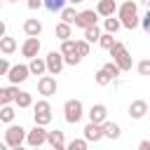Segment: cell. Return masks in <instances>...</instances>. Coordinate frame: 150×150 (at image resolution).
Returning <instances> with one entry per match:
<instances>
[{"label":"cell","mask_w":150,"mask_h":150,"mask_svg":"<svg viewBox=\"0 0 150 150\" xmlns=\"http://www.w3.org/2000/svg\"><path fill=\"white\" fill-rule=\"evenodd\" d=\"M23 33L26 35H40L42 33V23L38 19H26L23 21Z\"/></svg>","instance_id":"obj_21"},{"label":"cell","mask_w":150,"mask_h":150,"mask_svg":"<svg viewBox=\"0 0 150 150\" xmlns=\"http://www.w3.org/2000/svg\"><path fill=\"white\" fill-rule=\"evenodd\" d=\"M45 61H47V73H49V75H59V73L63 70V66H66L61 52H49Z\"/></svg>","instance_id":"obj_9"},{"label":"cell","mask_w":150,"mask_h":150,"mask_svg":"<svg viewBox=\"0 0 150 150\" xmlns=\"http://www.w3.org/2000/svg\"><path fill=\"white\" fill-rule=\"evenodd\" d=\"M45 7V0H28V9H40Z\"/></svg>","instance_id":"obj_38"},{"label":"cell","mask_w":150,"mask_h":150,"mask_svg":"<svg viewBox=\"0 0 150 150\" xmlns=\"http://www.w3.org/2000/svg\"><path fill=\"white\" fill-rule=\"evenodd\" d=\"M94 80H96V84H98V87H105V84H110V82H112V77H110V75H108L103 68L94 73Z\"/></svg>","instance_id":"obj_27"},{"label":"cell","mask_w":150,"mask_h":150,"mask_svg":"<svg viewBox=\"0 0 150 150\" xmlns=\"http://www.w3.org/2000/svg\"><path fill=\"white\" fill-rule=\"evenodd\" d=\"M14 115H16V110L12 108V103L0 105V120H2V124H12L14 122Z\"/></svg>","instance_id":"obj_23"},{"label":"cell","mask_w":150,"mask_h":150,"mask_svg":"<svg viewBox=\"0 0 150 150\" xmlns=\"http://www.w3.org/2000/svg\"><path fill=\"white\" fill-rule=\"evenodd\" d=\"M59 52H61L63 56L75 54V52H77V49H75V40H70V38H68V40H61V49H59Z\"/></svg>","instance_id":"obj_30"},{"label":"cell","mask_w":150,"mask_h":150,"mask_svg":"<svg viewBox=\"0 0 150 150\" xmlns=\"http://www.w3.org/2000/svg\"><path fill=\"white\" fill-rule=\"evenodd\" d=\"M2 35H7V26H5V21H0V38Z\"/></svg>","instance_id":"obj_41"},{"label":"cell","mask_w":150,"mask_h":150,"mask_svg":"<svg viewBox=\"0 0 150 150\" xmlns=\"http://www.w3.org/2000/svg\"><path fill=\"white\" fill-rule=\"evenodd\" d=\"M26 129L21 127V124H9L7 129H5V143L9 145V148H21L23 143H26Z\"/></svg>","instance_id":"obj_4"},{"label":"cell","mask_w":150,"mask_h":150,"mask_svg":"<svg viewBox=\"0 0 150 150\" xmlns=\"http://www.w3.org/2000/svg\"><path fill=\"white\" fill-rule=\"evenodd\" d=\"M54 35H56L59 40H68V38H73V23H66V21L56 23V28H54Z\"/></svg>","instance_id":"obj_18"},{"label":"cell","mask_w":150,"mask_h":150,"mask_svg":"<svg viewBox=\"0 0 150 150\" xmlns=\"http://www.w3.org/2000/svg\"><path fill=\"white\" fill-rule=\"evenodd\" d=\"M45 7L49 12H61L66 7V0H45Z\"/></svg>","instance_id":"obj_32"},{"label":"cell","mask_w":150,"mask_h":150,"mask_svg":"<svg viewBox=\"0 0 150 150\" xmlns=\"http://www.w3.org/2000/svg\"><path fill=\"white\" fill-rule=\"evenodd\" d=\"M63 61H66L68 66H77V63L82 61V56H80V54L75 52V54H68V56H63Z\"/></svg>","instance_id":"obj_36"},{"label":"cell","mask_w":150,"mask_h":150,"mask_svg":"<svg viewBox=\"0 0 150 150\" xmlns=\"http://www.w3.org/2000/svg\"><path fill=\"white\" fill-rule=\"evenodd\" d=\"M87 143H89L87 138H73V141L68 143V148H70V150H87Z\"/></svg>","instance_id":"obj_34"},{"label":"cell","mask_w":150,"mask_h":150,"mask_svg":"<svg viewBox=\"0 0 150 150\" xmlns=\"http://www.w3.org/2000/svg\"><path fill=\"white\" fill-rule=\"evenodd\" d=\"M5 145H7V143H0V150H5Z\"/></svg>","instance_id":"obj_43"},{"label":"cell","mask_w":150,"mask_h":150,"mask_svg":"<svg viewBox=\"0 0 150 150\" xmlns=\"http://www.w3.org/2000/svg\"><path fill=\"white\" fill-rule=\"evenodd\" d=\"M33 120H35V124L47 127V124L52 122V105H49L47 101H38V103L33 105Z\"/></svg>","instance_id":"obj_5"},{"label":"cell","mask_w":150,"mask_h":150,"mask_svg":"<svg viewBox=\"0 0 150 150\" xmlns=\"http://www.w3.org/2000/svg\"><path fill=\"white\" fill-rule=\"evenodd\" d=\"M47 143H49L54 150H63V148H66L63 131H59V129H54V131H47Z\"/></svg>","instance_id":"obj_16"},{"label":"cell","mask_w":150,"mask_h":150,"mask_svg":"<svg viewBox=\"0 0 150 150\" xmlns=\"http://www.w3.org/2000/svg\"><path fill=\"white\" fill-rule=\"evenodd\" d=\"M38 91L42 96H54L56 94V77L54 75H42L38 80Z\"/></svg>","instance_id":"obj_10"},{"label":"cell","mask_w":150,"mask_h":150,"mask_svg":"<svg viewBox=\"0 0 150 150\" xmlns=\"http://www.w3.org/2000/svg\"><path fill=\"white\" fill-rule=\"evenodd\" d=\"M28 68H30V75H45V73H47V61L33 56L30 63H28Z\"/></svg>","instance_id":"obj_20"},{"label":"cell","mask_w":150,"mask_h":150,"mask_svg":"<svg viewBox=\"0 0 150 150\" xmlns=\"http://www.w3.org/2000/svg\"><path fill=\"white\" fill-rule=\"evenodd\" d=\"M101 127H103V138L117 141V138L122 136V129H120V124H117V122H108V120H105Z\"/></svg>","instance_id":"obj_15"},{"label":"cell","mask_w":150,"mask_h":150,"mask_svg":"<svg viewBox=\"0 0 150 150\" xmlns=\"http://www.w3.org/2000/svg\"><path fill=\"white\" fill-rule=\"evenodd\" d=\"M103 28H105V33H112V35H115V33L122 28V21H120V19H112V16H105V19H103Z\"/></svg>","instance_id":"obj_25"},{"label":"cell","mask_w":150,"mask_h":150,"mask_svg":"<svg viewBox=\"0 0 150 150\" xmlns=\"http://www.w3.org/2000/svg\"><path fill=\"white\" fill-rule=\"evenodd\" d=\"M115 42H117V40L112 38V33H101V38H98V45H101L103 49H108V52H110V47H112Z\"/></svg>","instance_id":"obj_29"},{"label":"cell","mask_w":150,"mask_h":150,"mask_svg":"<svg viewBox=\"0 0 150 150\" xmlns=\"http://www.w3.org/2000/svg\"><path fill=\"white\" fill-rule=\"evenodd\" d=\"M26 143H28L30 148H40V145H45V143H47V129H45L42 124H35V127L26 134Z\"/></svg>","instance_id":"obj_6"},{"label":"cell","mask_w":150,"mask_h":150,"mask_svg":"<svg viewBox=\"0 0 150 150\" xmlns=\"http://www.w3.org/2000/svg\"><path fill=\"white\" fill-rule=\"evenodd\" d=\"M136 68H138V73H141V75H145V77H148V75H150V59L138 61V66H136Z\"/></svg>","instance_id":"obj_35"},{"label":"cell","mask_w":150,"mask_h":150,"mask_svg":"<svg viewBox=\"0 0 150 150\" xmlns=\"http://www.w3.org/2000/svg\"><path fill=\"white\" fill-rule=\"evenodd\" d=\"M68 2H73V5H80V2H84V0H68Z\"/></svg>","instance_id":"obj_42"},{"label":"cell","mask_w":150,"mask_h":150,"mask_svg":"<svg viewBox=\"0 0 150 150\" xmlns=\"http://www.w3.org/2000/svg\"><path fill=\"white\" fill-rule=\"evenodd\" d=\"M141 2H145V5H148V7H150V0H141Z\"/></svg>","instance_id":"obj_44"},{"label":"cell","mask_w":150,"mask_h":150,"mask_svg":"<svg viewBox=\"0 0 150 150\" xmlns=\"http://www.w3.org/2000/svg\"><path fill=\"white\" fill-rule=\"evenodd\" d=\"M7 2H16V0H7Z\"/></svg>","instance_id":"obj_45"},{"label":"cell","mask_w":150,"mask_h":150,"mask_svg":"<svg viewBox=\"0 0 150 150\" xmlns=\"http://www.w3.org/2000/svg\"><path fill=\"white\" fill-rule=\"evenodd\" d=\"M84 138H87L89 143H98V141L103 138V127L96 124V122H89V124L84 127Z\"/></svg>","instance_id":"obj_12"},{"label":"cell","mask_w":150,"mask_h":150,"mask_svg":"<svg viewBox=\"0 0 150 150\" xmlns=\"http://www.w3.org/2000/svg\"><path fill=\"white\" fill-rule=\"evenodd\" d=\"M110 56H112V61H115V63L120 66V70H122V73L131 70L134 61H131V54L127 52V47H124L122 42H115V45L110 47Z\"/></svg>","instance_id":"obj_2"},{"label":"cell","mask_w":150,"mask_h":150,"mask_svg":"<svg viewBox=\"0 0 150 150\" xmlns=\"http://www.w3.org/2000/svg\"><path fill=\"white\" fill-rule=\"evenodd\" d=\"M0 52H2L5 56L14 54V52H16V40L9 38V35H2V38H0Z\"/></svg>","instance_id":"obj_19"},{"label":"cell","mask_w":150,"mask_h":150,"mask_svg":"<svg viewBox=\"0 0 150 150\" xmlns=\"http://www.w3.org/2000/svg\"><path fill=\"white\" fill-rule=\"evenodd\" d=\"M28 75H30V68H28V66H23V63H16V66H9L7 80H9L12 84H21V82H26V80H28Z\"/></svg>","instance_id":"obj_7"},{"label":"cell","mask_w":150,"mask_h":150,"mask_svg":"<svg viewBox=\"0 0 150 150\" xmlns=\"http://www.w3.org/2000/svg\"><path fill=\"white\" fill-rule=\"evenodd\" d=\"M103 70H105V73H108V75H110L112 80H115V77H117L120 73H122V70H120V66H117L115 61H108V63H103Z\"/></svg>","instance_id":"obj_31"},{"label":"cell","mask_w":150,"mask_h":150,"mask_svg":"<svg viewBox=\"0 0 150 150\" xmlns=\"http://www.w3.org/2000/svg\"><path fill=\"white\" fill-rule=\"evenodd\" d=\"M141 26H143V30L150 35V9H148V12H145V16L141 19Z\"/></svg>","instance_id":"obj_37"},{"label":"cell","mask_w":150,"mask_h":150,"mask_svg":"<svg viewBox=\"0 0 150 150\" xmlns=\"http://www.w3.org/2000/svg\"><path fill=\"white\" fill-rule=\"evenodd\" d=\"M7 73H9V63H7V59L0 56V75H7Z\"/></svg>","instance_id":"obj_39"},{"label":"cell","mask_w":150,"mask_h":150,"mask_svg":"<svg viewBox=\"0 0 150 150\" xmlns=\"http://www.w3.org/2000/svg\"><path fill=\"white\" fill-rule=\"evenodd\" d=\"M138 148H141V150H150V141H141Z\"/></svg>","instance_id":"obj_40"},{"label":"cell","mask_w":150,"mask_h":150,"mask_svg":"<svg viewBox=\"0 0 150 150\" xmlns=\"http://www.w3.org/2000/svg\"><path fill=\"white\" fill-rule=\"evenodd\" d=\"M117 12H120L122 28H127V30H134V28H138V26H141V19H138L136 2H134V0H127V2H122Z\"/></svg>","instance_id":"obj_1"},{"label":"cell","mask_w":150,"mask_h":150,"mask_svg":"<svg viewBox=\"0 0 150 150\" xmlns=\"http://www.w3.org/2000/svg\"><path fill=\"white\" fill-rule=\"evenodd\" d=\"M98 38H101V28H98V26L84 28V40H87V42H98Z\"/></svg>","instance_id":"obj_26"},{"label":"cell","mask_w":150,"mask_h":150,"mask_svg":"<svg viewBox=\"0 0 150 150\" xmlns=\"http://www.w3.org/2000/svg\"><path fill=\"white\" fill-rule=\"evenodd\" d=\"M105 120H108V108H105L103 103H96V105H91V110H89V122L103 124Z\"/></svg>","instance_id":"obj_13"},{"label":"cell","mask_w":150,"mask_h":150,"mask_svg":"<svg viewBox=\"0 0 150 150\" xmlns=\"http://www.w3.org/2000/svg\"><path fill=\"white\" fill-rule=\"evenodd\" d=\"M89 45H91V42H87V40H75L77 54H80V56H89Z\"/></svg>","instance_id":"obj_33"},{"label":"cell","mask_w":150,"mask_h":150,"mask_svg":"<svg viewBox=\"0 0 150 150\" xmlns=\"http://www.w3.org/2000/svg\"><path fill=\"white\" fill-rule=\"evenodd\" d=\"M96 21H98V12H96V9H82V12H77L75 26L84 30V28H89V26H96Z\"/></svg>","instance_id":"obj_8"},{"label":"cell","mask_w":150,"mask_h":150,"mask_svg":"<svg viewBox=\"0 0 150 150\" xmlns=\"http://www.w3.org/2000/svg\"><path fill=\"white\" fill-rule=\"evenodd\" d=\"M0 124H2V120H0Z\"/></svg>","instance_id":"obj_46"},{"label":"cell","mask_w":150,"mask_h":150,"mask_svg":"<svg viewBox=\"0 0 150 150\" xmlns=\"http://www.w3.org/2000/svg\"><path fill=\"white\" fill-rule=\"evenodd\" d=\"M0 105H2V103H0Z\"/></svg>","instance_id":"obj_47"},{"label":"cell","mask_w":150,"mask_h":150,"mask_svg":"<svg viewBox=\"0 0 150 150\" xmlns=\"http://www.w3.org/2000/svg\"><path fill=\"white\" fill-rule=\"evenodd\" d=\"M38 52H40V40H38V35H28L26 42L21 45V54H23L26 59H33V56H38Z\"/></svg>","instance_id":"obj_11"},{"label":"cell","mask_w":150,"mask_h":150,"mask_svg":"<svg viewBox=\"0 0 150 150\" xmlns=\"http://www.w3.org/2000/svg\"><path fill=\"white\" fill-rule=\"evenodd\" d=\"M75 19H77V12H75L73 7H63V9H61V21H66V23H75Z\"/></svg>","instance_id":"obj_28"},{"label":"cell","mask_w":150,"mask_h":150,"mask_svg":"<svg viewBox=\"0 0 150 150\" xmlns=\"http://www.w3.org/2000/svg\"><path fill=\"white\" fill-rule=\"evenodd\" d=\"M14 103H16L19 108H30V105H33V98H30V94H28V91L16 89V94H14Z\"/></svg>","instance_id":"obj_22"},{"label":"cell","mask_w":150,"mask_h":150,"mask_svg":"<svg viewBox=\"0 0 150 150\" xmlns=\"http://www.w3.org/2000/svg\"><path fill=\"white\" fill-rule=\"evenodd\" d=\"M145 112H148V103L145 101H131V105H129V117L131 120H143Z\"/></svg>","instance_id":"obj_14"},{"label":"cell","mask_w":150,"mask_h":150,"mask_svg":"<svg viewBox=\"0 0 150 150\" xmlns=\"http://www.w3.org/2000/svg\"><path fill=\"white\" fill-rule=\"evenodd\" d=\"M82 115H84V105H82L80 98H68L63 103V117H66L68 124H77L82 120Z\"/></svg>","instance_id":"obj_3"},{"label":"cell","mask_w":150,"mask_h":150,"mask_svg":"<svg viewBox=\"0 0 150 150\" xmlns=\"http://www.w3.org/2000/svg\"><path fill=\"white\" fill-rule=\"evenodd\" d=\"M16 84H12V87H5V89H0V103L5 105V103H14V94H16Z\"/></svg>","instance_id":"obj_24"},{"label":"cell","mask_w":150,"mask_h":150,"mask_svg":"<svg viewBox=\"0 0 150 150\" xmlns=\"http://www.w3.org/2000/svg\"><path fill=\"white\" fill-rule=\"evenodd\" d=\"M96 12H98V16H112L115 12H117V2L115 0H98V5H96Z\"/></svg>","instance_id":"obj_17"}]
</instances>
